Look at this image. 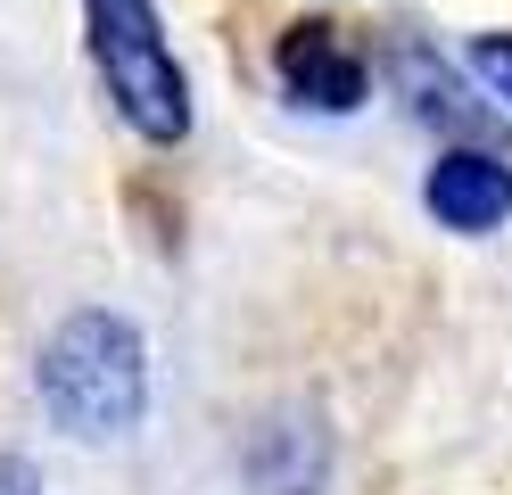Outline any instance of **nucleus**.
<instances>
[{"label":"nucleus","mask_w":512,"mask_h":495,"mask_svg":"<svg viewBox=\"0 0 512 495\" xmlns=\"http://www.w3.org/2000/svg\"><path fill=\"white\" fill-rule=\"evenodd\" d=\"M463 66H471V83L512 116V33H471V42H463Z\"/></svg>","instance_id":"0eeeda50"},{"label":"nucleus","mask_w":512,"mask_h":495,"mask_svg":"<svg viewBox=\"0 0 512 495\" xmlns=\"http://www.w3.org/2000/svg\"><path fill=\"white\" fill-rule=\"evenodd\" d=\"M422 207L438 231L488 240L512 223V157L504 149H438V165L422 174Z\"/></svg>","instance_id":"39448f33"},{"label":"nucleus","mask_w":512,"mask_h":495,"mask_svg":"<svg viewBox=\"0 0 512 495\" xmlns=\"http://www.w3.org/2000/svg\"><path fill=\"white\" fill-rule=\"evenodd\" d=\"M83 50H91V75H100L116 124L141 149L190 141L199 99H190V66H182L157 0H83Z\"/></svg>","instance_id":"f03ea898"},{"label":"nucleus","mask_w":512,"mask_h":495,"mask_svg":"<svg viewBox=\"0 0 512 495\" xmlns=\"http://www.w3.org/2000/svg\"><path fill=\"white\" fill-rule=\"evenodd\" d=\"M0 495H42V471L25 454H0Z\"/></svg>","instance_id":"6e6552de"},{"label":"nucleus","mask_w":512,"mask_h":495,"mask_svg":"<svg viewBox=\"0 0 512 495\" xmlns=\"http://www.w3.org/2000/svg\"><path fill=\"white\" fill-rule=\"evenodd\" d=\"M42 421L75 446H116L149 421V339L116 306H75L34 355Z\"/></svg>","instance_id":"f257e3e1"},{"label":"nucleus","mask_w":512,"mask_h":495,"mask_svg":"<svg viewBox=\"0 0 512 495\" xmlns=\"http://www.w3.org/2000/svg\"><path fill=\"white\" fill-rule=\"evenodd\" d=\"M397 83H405V99H413V116L438 124L455 149H488V141H496V108H479L455 66H430V50H405V58H397Z\"/></svg>","instance_id":"423d86ee"},{"label":"nucleus","mask_w":512,"mask_h":495,"mask_svg":"<svg viewBox=\"0 0 512 495\" xmlns=\"http://www.w3.org/2000/svg\"><path fill=\"white\" fill-rule=\"evenodd\" d=\"M273 83L314 116H356L372 99V58L339 17H298L273 42Z\"/></svg>","instance_id":"7ed1b4c3"},{"label":"nucleus","mask_w":512,"mask_h":495,"mask_svg":"<svg viewBox=\"0 0 512 495\" xmlns=\"http://www.w3.org/2000/svg\"><path fill=\"white\" fill-rule=\"evenodd\" d=\"M240 479L256 495H331L339 479V438L314 405H273L240 438Z\"/></svg>","instance_id":"20e7f679"}]
</instances>
